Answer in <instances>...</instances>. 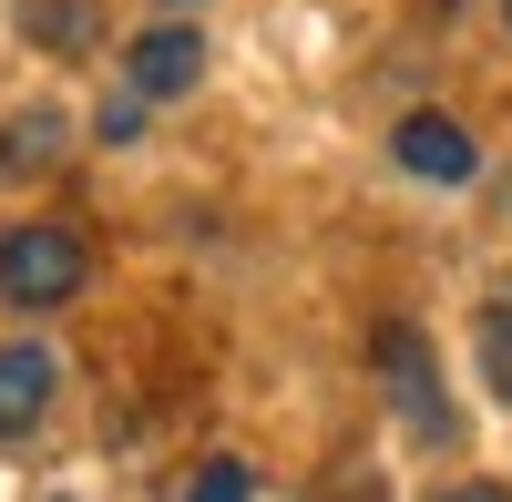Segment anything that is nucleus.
Listing matches in <instances>:
<instances>
[{
  "label": "nucleus",
  "instance_id": "1",
  "mask_svg": "<svg viewBox=\"0 0 512 502\" xmlns=\"http://www.w3.org/2000/svg\"><path fill=\"white\" fill-rule=\"evenodd\" d=\"M82 287V236L72 226H11L0 236V298L11 308H62Z\"/></svg>",
  "mask_w": 512,
  "mask_h": 502
},
{
  "label": "nucleus",
  "instance_id": "2",
  "mask_svg": "<svg viewBox=\"0 0 512 502\" xmlns=\"http://www.w3.org/2000/svg\"><path fill=\"white\" fill-rule=\"evenodd\" d=\"M379 380H390L400 421L420 441H451V410H441V369H431V339L420 328H379Z\"/></svg>",
  "mask_w": 512,
  "mask_h": 502
},
{
  "label": "nucleus",
  "instance_id": "3",
  "mask_svg": "<svg viewBox=\"0 0 512 502\" xmlns=\"http://www.w3.org/2000/svg\"><path fill=\"white\" fill-rule=\"evenodd\" d=\"M390 154L410 164V175H431V185H472V175H482V144L461 134L451 113H410L400 134H390Z\"/></svg>",
  "mask_w": 512,
  "mask_h": 502
},
{
  "label": "nucleus",
  "instance_id": "4",
  "mask_svg": "<svg viewBox=\"0 0 512 502\" xmlns=\"http://www.w3.org/2000/svg\"><path fill=\"white\" fill-rule=\"evenodd\" d=\"M52 390H62V359L41 349V339H11V349H0V441H21L41 410H52Z\"/></svg>",
  "mask_w": 512,
  "mask_h": 502
},
{
  "label": "nucleus",
  "instance_id": "5",
  "mask_svg": "<svg viewBox=\"0 0 512 502\" xmlns=\"http://www.w3.org/2000/svg\"><path fill=\"white\" fill-rule=\"evenodd\" d=\"M195 72H205V41H195L185 21H164V31H144V41H134V93H144V103L195 93Z\"/></svg>",
  "mask_w": 512,
  "mask_h": 502
},
{
  "label": "nucleus",
  "instance_id": "6",
  "mask_svg": "<svg viewBox=\"0 0 512 502\" xmlns=\"http://www.w3.org/2000/svg\"><path fill=\"white\" fill-rule=\"evenodd\" d=\"M21 31L52 41V52H93V41H103V11H93V0H21Z\"/></svg>",
  "mask_w": 512,
  "mask_h": 502
},
{
  "label": "nucleus",
  "instance_id": "7",
  "mask_svg": "<svg viewBox=\"0 0 512 502\" xmlns=\"http://www.w3.org/2000/svg\"><path fill=\"white\" fill-rule=\"evenodd\" d=\"M52 154H62V113H21V123H0V175H41Z\"/></svg>",
  "mask_w": 512,
  "mask_h": 502
},
{
  "label": "nucleus",
  "instance_id": "8",
  "mask_svg": "<svg viewBox=\"0 0 512 502\" xmlns=\"http://www.w3.org/2000/svg\"><path fill=\"white\" fill-rule=\"evenodd\" d=\"M482 380H492V400H512V298L482 318Z\"/></svg>",
  "mask_w": 512,
  "mask_h": 502
},
{
  "label": "nucleus",
  "instance_id": "9",
  "mask_svg": "<svg viewBox=\"0 0 512 502\" xmlns=\"http://www.w3.org/2000/svg\"><path fill=\"white\" fill-rule=\"evenodd\" d=\"M185 502H256V472H246V462H205V472L185 482Z\"/></svg>",
  "mask_w": 512,
  "mask_h": 502
},
{
  "label": "nucleus",
  "instance_id": "10",
  "mask_svg": "<svg viewBox=\"0 0 512 502\" xmlns=\"http://www.w3.org/2000/svg\"><path fill=\"white\" fill-rule=\"evenodd\" d=\"M144 134V103H103V144H134Z\"/></svg>",
  "mask_w": 512,
  "mask_h": 502
},
{
  "label": "nucleus",
  "instance_id": "11",
  "mask_svg": "<svg viewBox=\"0 0 512 502\" xmlns=\"http://www.w3.org/2000/svg\"><path fill=\"white\" fill-rule=\"evenodd\" d=\"M451 502H512V492H492V482H472V492H451Z\"/></svg>",
  "mask_w": 512,
  "mask_h": 502
}]
</instances>
